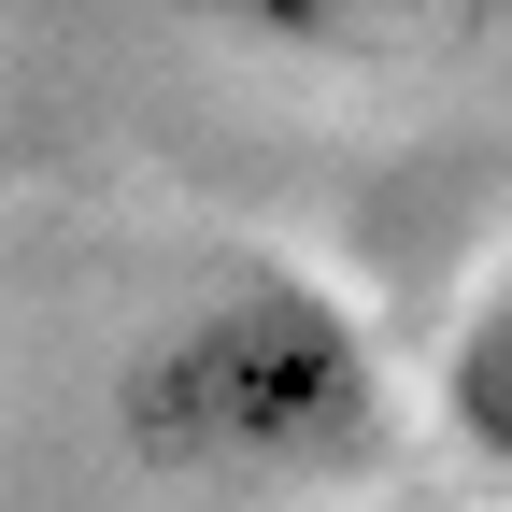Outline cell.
<instances>
[{
	"label": "cell",
	"instance_id": "6da1fadb",
	"mask_svg": "<svg viewBox=\"0 0 512 512\" xmlns=\"http://www.w3.org/2000/svg\"><path fill=\"white\" fill-rule=\"evenodd\" d=\"M114 441L157 484L214 498H313L384 470L399 441V384L384 342L342 285H313L299 256H228L214 285H185L114 370Z\"/></svg>",
	"mask_w": 512,
	"mask_h": 512
},
{
	"label": "cell",
	"instance_id": "7a4b0ae2",
	"mask_svg": "<svg viewBox=\"0 0 512 512\" xmlns=\"http://www.w3.org/2000/svg\"><path fill=\"white\" fill-rule=\"evenodd\" d=\"M427 413H441V441H456L484 484H512V256L470 285V313H456V328H441Z\"/></svg>",
	"mask_w": 512,
	"mask_h": 512
},
{
	"label": "cell",
	"instance_id": "3957f363",
	"mask_svg": "<svg viewBox=\"0 0 512 512\" xmlns=\"http://www.w3.org/2000/svg\"><path fill=\"white\" fill-rule=\"evenodd\" d=\"M185 15L256 57H399L427 29H470L484 0H185Z\"/></svg>",
	"mask_w": 512,
	"mask_h": 512
}]
</instances>
